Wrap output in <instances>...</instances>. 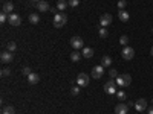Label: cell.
Instances as JSON below:
<instances>
[{
	"mask_svg": "<svg viewBox=\"0 0 153 114\" xmlns=\"http://www.w3.org/2000/svg\"><path fill=\"white\" fill-rule=\"evenodd\" d=\"M29 21H31L32 24H37L38 21H40V17H38V14H31V15H29Z\"/></svg>",
	"mask_w": 153,
	"mask_h": 114,
	"instance_id": "obj_23",
	"label": "cell"
},
{
	"mask_svg": "<svg viewBox=\"0 0 153 114\" xmlns=\"http://www.w3.org/2000/svg\"><path fill=\"white\" fill-rule=\"evenodd\" d=\"M118 17H120V20L124 21V23H127V21L130 20V15H129V12H127L126 9H120V11H118Z\"/></svg>",
	"mask_w": 153,
	"mask_h": 114,
	"instance_id": "obj_13",
	"label": "cell"
},
{
	"mask_svg": "<svg viewBox=\"0 0 153 114\" xmlns=\"http://www.w3.org/2000/svg\"><path fill=\"white\" fill-rule=\"evenodd\" d=\"M89 81H91V76L86 75V73H80L76 76V85H80V87H87Z\"/></svg>",
	"mask_w": 153,
	"mask_h": 114,
	"instance_id": "obj_4",
	"label": "cell"
},
{
	"mask_svg": "<svg viewBox=\"0 0 153 114\" xmlns=\"http://www.w3.org/2000/svg\"><path fill=\"white\" fill-rule=\"evenodd\" d=\"M31 2H32V3H35V5H37V3H38V2H40V0H31Z\"/></svg>",
	"mask_w": 153,
	"mask_h": 114,
	"instance_id": "obj_34",
	"label": "cell"
},
{
	"mask_svg": "<svg viewBox=\"0 0 153 114\" xmlns=\"http://www.w3.org/2000/svg\"><path fill=\"white\" fill-rule=\"evenodd\" d=\"M118 9H124L126 6H127V2H126V0H118Z\"/></svg>",
	"mask_w": 153,
	"mask_h": 114,
	"instance_id": "obj_31",
	"label": "cell"
},
{
	"mask_svg": "<svg viewBox=\"0 0 153 114\" xmlns=\"http://www.w3.org/2000/svg\"><path fill=\"white\" fill-rule=\"evenodd\" d=\"M103 75H104V67L103 66H95L94 69H92V78H95V79H100V78H103Z\"/></svg>",
	"mask_w": 153,
	"mask_h": 114,
	"instance_id": "obj_8",
	"label": "cell"
},
{
	"mask_svg": "<svg viewBox=\"0 0 153 114\" xmlns=\"http://www.w3.org/2000/svg\"><path fill=\"white\" fill-rule=\"evenodd\" d=\"M68 6H69V3L66 2V0H58V2H57V9H58L60 12H63Z\"/></svg>",
	"mask_w": 153,
	"mask_h": 114,
	"instance_id": "obj_18",
	"label": "cell"
},
{
	"mask_svg": "<svg viewBox=\"0 0 153 114\" xmlns=\"http://www.w3.org/2000/svg\"><path fill=\"white\" fill-rule=\"evenodd\" d=\"M120 44L121 46H127V44H129V37H127V35L120 37Z\"/></svg>",
	"mask_w": 153,
	"mask_h": 114,
	"instance_id": "obj_24",
	"label": "cell"
},
{
	"mask_svg": "<svg viewBox=\"0 0 153 114\" xmlns=\"http://www.w3.org/2000/svg\"><path fill=\"white\" fill-rule=\"evenodd\" d=\"M129 113V105L126 104H118L115 107V114H127Z\"/></svg>",
	"mask_w": 153,
	"mask_h": 114,
	"instance_id": "obj_11",
	"label": "cell"
},
{
	"mask_svg": "<svg viewBox=\"0 0 153 114\" xmlns=\"http://www.w3.org/2000/svg\"><path fill=\"white\" fill-rule=\"evenodd\" d=\"M104 91L107 94H117V82H115V79H109L106 84H104Z\"/></svg>",
	"mask_w": 153,
	"mask_h": 114,
	"instance_id": "obj_3",
	"label": "cell"
},
{
	"mask_svg": "<svg viewBox=\"0 0 153 114\" xmlns=\"http://www.w3.org/2000/svg\"><path fill=\"white\" fill-rule=\"evenodd\" d=\"M81 58H83V55L78 52V50H74V52L71 53V61H74V62H78Z\"/></svg>",
	"mask_w": 153,
	"mask_h": 114,
	"instance_id": "obj_19",
	"label": "cell"
},
{
	"mask_svg": "<svg viewBox=\"0 0 153 114\" xmlns=\"http://www.w3.org/2000/svg\"><path fill=\"white\" fill-rule=\"evenodd\" d=\"M71 46H72L75 50H80V49H83V46H84V43H83V38H81V37H78V35L72 37V38H71Z\"/></svg>",
	"mask_w": 153,
	"mask_h": 114,
	"instance_id": "obj_5",
	"label": "cell"
},
{
	"mask_svg": "<svg viewBox=\"0 0 153 114\" xmlns=\"http://www.w3.org/2000/svg\"><path fill=\"white\" fill-rule=\"evenodd\" d=\"M80 88H81L80 85H74V87L71 88V94H72V96H78V94H80Z\"/></svg>",
	"mask_w": 153,
	"mask_h": 114,
	"instance_id": "obj_22",
	"label": "cell"
},
{
	"mask_svg": "<svg viewBox=\"0 0 153 114\" xmlns=\"http://www.w3.org/2000/svg\"><path fill=\"white\" fill-rule=\"evenodd\" d=\"M2 114H16V110H14V107L6 105V107L2 108Z\"/></svg>",
	"mask_w": 153,
	"mask_h": 114,
	"instance_id": "obj_21",
	"label": "cell"
},
{
	"mask_svg": "<svg viewBox=\"0 0 153 114\" xmlns=\"http://www.w3.org/2000/svg\"><path fill=\"white\" fill-rule=\"evenodd\" d=\"M115 82H117V85H120V87H130V84H132V76H130L129 73L118 75L117 78H115Z\"/></svg>",
	"mask_w": 153,
	"mask_h": 114,
	"instance_id": "obj_1",
	"label": "cell"
},
{
	"mask_svg": "<svg viewBox=\"0 0 153 114\" xmlns=\"http://www.w3.org/2000/svg\"><path fill=\"white\" fill-rule=\"evenodd\" d=\"M8 21H9L11 26H20V24H22V18H20L19 14H11Z\"/></svg>",
	"mask_w": 153,
	"mask_h": 114,
	"instance_id": "obj_10",
	"label": "cell"
},
{
	"mask_svg": "<svg viewBox=\"0 0 153 114\" xmlns=\"http://www.w3.org/2000/svg\"><path fill=\"white\" fill-rule=\"evenodd\" d=\"M81 55H83V58H92V56H94V49H91V47H83Z\"/></svg>",
	"mask_w": 153,
	"mask_h": 114,
	"instance_id": "obj_17",
	"label": "cell"
},
{
	"mask_svg": "<svg viewBox=\"0 0 153 114\" xmlns=\"http://www.w3.org/2000/svg\"><path fill=\"white\" fill-rule=\"evenodd\" d=\"M117 97H118L120 100H124V99L127 97V94H126L123 90H120V91H117Z\"/></svg>",
	"mask_w": 153,
	"mask_h": 114,
	"instance_id": "obj_30",
	"label": "cell"
},
{
	"mask_svg": "<svg viewBox=\"0 0 153 114\" xmlns=\"http://www.w3.org/2000/svg\"><path fill=\"white\" fill-rule=\"evenodd\" d=\"M37 9L42 11V12H46V11H51V6L48 2H43V0H40V2L37 3Z\"/></svg>",
	"mask_w": 153,
	"mask_h": 114,
	"instance_id": "obj_15",
	"label": "cell"
},
{
	"mask_svg": "<svg viewBox=\"0 0 153 114\" xmlns=\"http://www.w3.org/2000/svg\"><path fill=\"white\" fill-rule=\"evenodd\" d=\"M68 21V15L65 14V12H55L54 15V28H63Z\"/></svg>",
	"mask_w": 153,
	"mask_h": 114,
	"instance_id": "obj_2",
	"label": "cell"
},
{
	"mask_svg": "<svg viewBox=\"0 0 153 114\" xmlns=\"http://www.w3.org/2000/svg\"><path fill=\"white\" fill-rule=\"evenodd\" d=\"M152 102H153V99H152Z\"/></svg>",
	"mask_w": 153,
	"mask_h": 114,
	"instance_id": "obj_36",
	"label": "cell"
},
{
	"mask_svg": "<svg viewBox=\"0 0 153 114\" xmlns=\"http://www.w3.org/2000/svg\"><path fill=\"white\" fill-rule=\"evenodd\" d=\"M147 113H149V114H153V105L147 108Z\"/></svg>",
	"mask_w": 153,
	"mask_h": 114,
	"instance_id": "obj_33",
	"label": "cell"
},
{
	"mask_svg": "<svg viewBox=\"0 0 153 114\" xmlns=\"http://www.w3.org/2000/svg\"><path fill=\"white\" fill-rule=\"evenodd\" d=\"M0 75H2L3 78H6V76H9V75H11V70H9L8 67H3V69H2V72H0Z\"/></svg>",
	"mask_w": 153,
	"mask_h": 114,
	"instance_id": "obj_28",
	"label": "cell"
},
{
	"mask_svg": "<svg viewBox=\"0 0 153 114\" xmlns=\"http://www.w3.org/2000/svg\"><path fill=\"white\" fill-rule=\"evenodd\" d=\"M109 75H110V78H112V79H115V78L118 76V72L115 70V69H112V70H109Z\"/></svg>",
	"mask_w": 153,
	"mask_h": 114,
	"instance_id": "obj_32",
	"label": "cell"
},
{
	"mask_svg": "<svg viewBox=\"0 0 153 114\" xmlns=\"http://www.w3.org/2000/svg\"><path fill=\"white\" fill-rule=\"evenodd\" d=\"M98 34H100V37H101V38H107V35H109V32H107V29H106V28H100Z\"/></svg>",
	"mask_w": 153,
	"mask_h": 114,
	"instance_id": "obj_25",
	"label": "cell"
},
{
	"mask_svg": "<svg viewBox=\"0 0 153 114\" xmlns=\"http://www.w3.org/2000/svg\"><path fill=\"white\" fill-rule=\"evenodd\" d=\"M12 11H14V5H12L11 2L3 3V6H2V12H5V14H8V15H11V14H12Z\"/></svg>",
	"mask_w": 153,
	"mask_h": 114,
	"instance_id": "obj_12",
	"label": "cell"
},
{
	"mask_svg": "<svg viewBox=\"0 0 153 114\" xmlns=\"http://www.w3.org/2000/svg\"><path fill=\"white\" fill-rule=\"evenodd\" d=\"M68 3H69L71 8H76L80 5V0H68Z\"/></svg>",
	"mask_w": 153,
	"mask_h": 114,
	"instance_id": "obj_29",
	"label": "cell"
},
{
	"mask_svg": "<svg viewBox=\"0 0 153 114\" xmlns=\"http://www.w3.org/2000/svg\"><path fill=\"white\" fill-rule=\"evenodd\" d=\"M110 64H112V58L110 56H103V58H101V66H103L104 69L109 67Z\"/></svg>",
	"mask_w": 153,
	"mask_h": 114,
	"instance_id": "obj_20",
	"label": "cell"
},
{
	"mask_svg": "<svg viewBox=\"0 0 153 114\" xmlns=\"http://www.w3.org/2000/svg\"><path fill=\"white\" fill-rule=\"evenodd\" d=\"M133 107H135L139 113H144V111L149 108V105H147V100H146V99H138L136 102H135V105H133Z\"/></svg>",
	"mask_w": 153,
	"mask_h": 114,
	"instance_id": "obj_7",
	"label": "cell"
},
{
	"mask_svg": "<svg viewBox=\"0 0 153 114\" xmlns=\"http://www.w3.org/2000/svg\"><path fill=\"white\" fill-rule=\"evenodd\" d=\"M152 32H153V29H152Z\"/></svg>",
	"mask_w": 153,
	"mask_h": 114,
	"instance_id": "obj_37",
	"label": "cell"
},
{
	"mask_svg": "<svg viewBox=\"0 0 153 114\" xmlns=\"http://www.w3.org/2000/svg\"><path fill=\"white\" fill-rule=\"evenodd\" d=\"M38 81H40V76H38L37 73H34V72L28 76V82H29V84H32V85L38 84Z\"/></svg>",
	"mask_w": 153,
	"mask_h": 114,
	"instance_id": "obj_16",
	"label": "cell"
},
{
	"mask_svg": "<svg viewBox=\"0 0 153 114\" xmlns=\"http://www.w3.org/2000/svg\"><path fill=\"white\" fill-rule=\"evenodd\" d=\"M121 56H123L124 59H127V61H130V59L135 56V50H133L130 46H124L123 52H121Z\"/></svg>",
	"mask_w": 153,
	"mask_h": 114,
	"instance_id": "obj_6",
	"label": "cell"
},
{
	"mask_svg": "<svg viewBox=\"0 0 153 114\" xmlns=\"http://www.w3.org/2000/svg\"><path fill=\"white\" fill-rule=\"evenodd\" d=\"M150 55L153 56V46H152V49H150Z\"/></svg>",
	"mask_w": 153,
	"mask_h": 114,
	"instance_id": "obj_35",
	"label": "cell"
},
{
	"mask_svg": "<svg viewBox=\"0 0 153 114\" xmlns=\"http://www.w3.org/2000/svg\"><path fill=\"white\" fill-rule=\"evenodd\" d=\"M12 58H14V56H12L11 52H3L2 55H0V59H2L3 64H9V62L12 61Z\"/></svg>",
	"mask_w": 153,
	"mask_h": 114,
	"instance_id": "obj_14",
	"label": "cell"
},
{
	"mask_svg": "<svg viewBox=\"0 0 153 114\" xmlns=\"http://www.w3.org/2000/svg\"><path fill=\"white\" fill-rule=\"evenodd\" d=\"M6 47H8V52H14V50L17 49V44H16L14 41H9Z\"/></svg>",
	"mask_w": 153,
	"mask_h": 114,
	"instance_id": "obj_26",
	"label": "cell"
},
{
	"mask_svg": "<svg viewBox=\"0 0 153 114\" xmlns=\"http://www.w3.org/2000/svg\"><path fill=\"white\" fill-rule=\"evenodd\" d=\"M110 23H112V15L110 14H103L100 17V26L101 28H107Z\"/></svg>",
	"mask_w": 153,
	"mask_h": 114,
	"instance_id": "obj_9",
	"label": "cell"
},
{
	"mask_svg": "<svg viewBox=\"0 0 153 114\" xmlns=\"http://www.w3.org/2000/svg\"><path fill=\"white\" fill-rule=\"evenodd\" d=\"M22 73H23L25 76H29V75L32 73V70H31V67H29V66H25V67L22 69Z\"/></svg>",
	"mask_w": 153,
	"mask_h": 114,
	"instance_id": "obj_27",
	"label": "cell"
}]
</instances>
